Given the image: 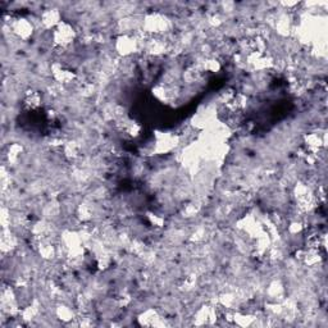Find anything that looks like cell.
I'll return each instance as SVG.
<instances>
[{
    "mask_svg": "<svg viewBox=\"0 0 328 328\" xmlns=\"http://www.w3.org/2000/svg\"><path fill=\"white\" fill-rule=\"evenodd\" d=\"M76 38H77V31L73 24L67 21H62L51 34V40L54 41V45L59 49L70 48L75 43Z\"/></svg>",
    "mask_w": 328,
    "mask_h": 328,
    "instance_id": "cell-1",
    "label": "cell"
},
{
    "mask_svg": "<svg viewBox=\"0 0 328 328\" xmlns=\"http://www.w3.org/2000/svg\"><path fill=\"white\" fill-rule=\"evenodd\" d=\"M142 27H145V29L150 34L160 36L163 32L168 31L169 27H171V22L163 14L153 13L145 18V21L142 22Z\"/></svg>",
    "mask_w": 328,
    "mask_h": 328,
    "instance_id": "cell-2",
    "label": "cell"
},
{
    "mask_svg": "<svg viewBox=\"0 0 328 328\" xmlns=\"http://www.w3.org/2000/svg\"><path fill=\"white\" fill-rule=\"evenodd\" d=\"M9 28H11L12 34L22 41H27L34 35V24L23 17L12 19V22L9 23Z\"/></svg>",
    "mask_w": 328,
    "mask_h": 328,
    "instance_id": "cell-3",
    "label": "cell"
},
{
    "mask_svg": "<svg viewBox=\"0 0 328 328\" xmlns=\"http://www.w3.org/2000/svg\"><path fill=\"white\" fill-rule=\"evenodd\" d=\"M137 46H139V41L130 34H123L117 39V43H115V49L123 56H128L135 53L137 50Z\"/></svg>",
    "mask_w": 328,
    "mask_h": 328,
    "instance_id": "cell-4",
    "label": "cell"
},
{
    "mask_svg": "<svg viewBox=\"0 0 328 328\" xmlns=\"http://www.w3.org/2000/svg\"><path fill=\"white\" fill-rule=\"evenodd\" d=\"M50 72L54 80L58 83H62V85L71 83L72 81L76 80V73L62 63H54L50 68Z\"/></svg>",
    "mask_w": 328,
    "mask_h": 328,
    "instance_id": "cell-5",
    "label": "cell"
},
{
    "mask_svg": "<svg viewBox=\"0 0 328 328\" xmlns=\"http://www.w3.org/2000/svg\"><path fill=\"white\" fill-rule=\"evenodd\" d=\"M41 26L45 29H54L61 23V12L58 9H46L40 16Z\"/></svg>",
    "mask_w": 328,
    "mask_h": 328,
    "instance_id": "cell-6",
    "label": "cell"
},
{
    "mask_svg": "<svg viewBox=\"0 0 328 328\" xmlns=\"http://www.w3.org/2000/svg\"><path fill=\"white\" fill-rule=\"evenodd\" d=\"M43 103V98H41L40 93L36 90H27L23 96V105L26 109L28 110H36L41 107Z\"/></svg>",
    "mask_w": 328,
    "mask_h": 328,
    "instance_id": "cell-7",
    "label": "cell"
},
{
    "mask_svg": "<svg viewBox=\"0 0 328 328\" xmlns=\"http://www.w3.org/2000/svg\"><path fill=\"white\" fill-rule=\"evenodd\" d=\"M17 248V236H14L11 232V229H6L3 231V236H2V249L3 253H11L12 250Z\"/></svg>",
    "mask_w": 328,
    "mask_h": 328,
    "instance_id": "cell-8",
    "label": "cell"
},
{
    "mask_svg": "<svg viewBox=\"0 0 328 328\" xmlns=\"http://www.w3.org/2000/svg\"><path fill=\"white\" fill-rule=\"evenodd\" d=\"M146 49L149 50V53L154 54V55H159V54H163L167 50V44L163 40H160V39L155 38L147 43Z\"/></svg>",
    "mask_w": 328,
    "mask_h": 328,
    "instance_id": "cell-9",
    "label": "cell"
},
{
    "mask_svg": "<svg viewBox=\"0 0 328 328\" xmlns=\"http://www.w3.org/2000/svg\"><path fill=\"white\" fill-rule=\"evenodd\" d=\"M140 322H141V324L144 325H155L159 323V315H158L157 310L154 309H149L146 310V312L142 313L141 315H140Z\"/></svg>",
    "mask_w": 328,
    "mask_h": 328,
    "instance_id": "cell-10",
    "label": "cell"
},
{
    "mask_svg": "<svg viewBox=\"0 0 328 328\" xmlns=\"http://www.w3.org/2000/svg\"><path fill=\"white\" fill-rule=\"evenodd\" d=\"M55 313L56 317H58L59 319L64 320V322H70V320H72L73 318H75L72 309H71L70 307H67V305H59V307L56 308Z\"/></svg>",
    "mask_w": 328,
    "mask_h": 328,
    "instance_id": "cell-11",
    "label": "cell"
},
{
    "mask_svg": "<svg viewBox=\"0 0 328 328\" xmlns=\"http://www.w3.org/2000/svg\"><path fill=\"white\" fill-rule=\"evenodd\" d=\"M22 146H19V145L17 144H13L11 145V146L8 147V153H7V158H8L9 163H17L19 160V158H21L22 155Z\"/></svg>",
    "mask_w": 328,
    "mask_h": 328,
    "instance_id": "cell-12",
    "label": "cell"
},
{
    "mask_svg": "<svg viewBox=\"0 0 328 328\" xmlns=\"http://www.w3.org/2000/svg\"><path fill=\"white\" fill-rule=\"evenodd\" d=\"M307 145L310 150H318L322 145V139L318 135L312 134L307 136Z\"/></svg>",
    "mask_w": 328,
    "mask_h": 328,
    "instance_id": "cell-13",
    "label": "cell"
}]
</instances>
